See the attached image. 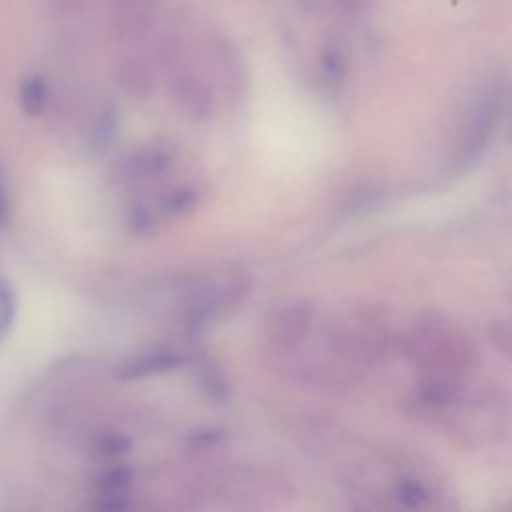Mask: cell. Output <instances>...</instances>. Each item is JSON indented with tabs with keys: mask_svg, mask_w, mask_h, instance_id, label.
Listing matches in <instances>:
<instances>
[{
	"mask_svg": "<svg viewBox=\"0 0 512 512\" xmlns=\"http://www.w3.org/2000/svg\"><path fill=\"white\" fill-rule=\"evenodd\" d=\"M46 98H48V88H46V82L40 76H28L22 82L20 104H22V110L26 114H30V116L40 114L44 110Z\"/></svg>",
	"mask_w": 512,
	"mask_h": 512,
	"instance_id": "cell-6",
	"label": "cell"
},
{
	"mask_svg": "<svg viewBox=\"0 0 512 512\" xmlns=\"http://www.w3.org/2000/svg\"><path fill=\"white\" fill-rule=\"evenodd\" d=\"M168 156L160 148H150V150H140L132 160H130V172L134 178H152L168 166Z\"/></svg>",
	"mask_w": 512,
	"mask_h": 512,
	"instance_id": "cell-5",
	"label": "cell"
},
{
	"mask_svg": "<svg viewBox=\"0 0 512 512\" xmlns=\"http://www.w3.org/2000/svg\"><path fill=\"white\" fill-rule=\"evenodd\" d=\"M154 224V218L150 214V210L146 206H132L130 214H128V226L132 232L136 234H142V232H148Z\"/></svg>",
	"mask_w": 512,
	"mask_h": 512,
	"instance_id": "cell-14",
	"label": "cell"
},
{
	"mask_svg": "<svg viewBox=\"0 0 512 512\" xmlns=\"http://www.w3.org/2000/svg\"><path fill=\"white\" fill-rule=\"evenodd\" d=\"M198 202V194L192 190V188H180V190H174L166 202H164V210L168 214H174V216H182L186 212H190Z\"/></svg>",
	"mask_w": 512,
	"mask_h": 512,
	"instance_id": "cell-11",
	"label": "cell"
},
{
	"mask_svg": "<svg viewBox=\"0 0 512 512\" xmlns=\"http://www.w3.org/2000/svg\"><path fill=\"white\" fill-rule=\"evenodd\" d=\"M118 84L136 98H146L154 90V74L142 56H126L116 70Z\"/></svg>",
	"mask_w": 512,
	"mask_h": 512,
	"instance_id": "cell-2",
	"label": "cell"
},
{
	"mask_svg": "<svg viewBox=\"0 0 512 512\" xmlns=\"http://www.w3.org/2000/svg\"><path fill=\"white\" fill-rule=\"evenodd\" d=\"M396 496L408 508H420L428 500V494H426L424 486L420 482L412 480V478H404V480L398 482Z\"/></svg>",
	"mask_w": 512,
	"mask_h": 512,
	"instance_id": "cell-10",
	"label": "cell"
},
{
	"mask_svg": "<svg viewBox=\"0 0 512 512\" xmlns=\"http://www.w3.org/2000/svg\"><path fill=\"white\" fill-rule=\"evenodd\" d=\"M16 292L12 284L0 274V342H4L14 326L16 320Z\"/></svg>",
	"mask_w": 512,
	"mask_h": 512,
	"instance_id": "cell-7",
	"label": "cell"
},
{
	"mask_svg": "<svg viewBox=\"0 0 512 512\" xmlns=\"http://www.w3.org/2000/svg\"><path fill=\"white\" fill-rule=\"evenodd\" d=\"M174 102L192 118H208L214 108V96L204 78L188 70H176L170 80Z\"/></svg>",
	"mask_w": 512,
	"mask_h": 512,
	"instance_id": "cell-1",
	"label": "cell"
},
{
	"mask_svg": "<svg viewBox=\"0 0 512 512\" xmlns=\"http://www.w3.org/2000/svg\"><path fill=\"white\" fill-rule=\"evenodd\" d=\"M220 440V434L218 430H202V432H196L194 436H190V444L196 446V448H206V446H212L214 442Z\"/></svg>",
	"mask_w": 512,
	"mask_h": 512,
	"instance_id": "cell-16",
	"label": "cell"
},
{
	"mask_svg": "<svg viewBox=\"0 0 512 512\" xmlns=\"http://www.w3.org/2000/svg\"><path fill=\"white\" fill-rule=\"evenodd\" d=\"M200 386L204 388V392L210 398H214L218 402L228 398V384H226L224 376L214 366H208V364L202 366V370H200Z\"/></svg>",
	"mask_w": 512,
	"mask_h": 512,
	"instance_id": "cell-8",
	"label": "cell"
},
{
	"mask_svg": "<svg viewBox=\"0 0 512 512\" xmlns=\"http://www.w3.org/2000/svg\"><path fill=\"white\" fill-rule=\"evenodd\" d=\"M130 448V442L122 436H108L100 442V450L108 456H120Z\"/></svg>",
	"mask_w": 512,
	"mask_h": 512,
	"instance_id": "cell-15",
	"label": "cell"
},
{
	"mask_svg": "<svg viewBox=\"0 0 512 512\" xmlns=\"http://www.w3.org/2000/svg\"><path fill=\"white\" fill-rule=\"evenodd\" d=\"M330 4L342 18L348 20H358L372 8V0H330Z\"/></svg>",
	"mask_w": 512,
	"mask_h": 512,
	"instance_id": "cell-12",
	"label": "cell"
},
{
	"mask_svg": "<svg viewBox=\"0 0 512 512\" xmlns=\"http://www.w3.org/2000/svg\"><path fill=\"white\" fill-rule=\"evenodd\" d=\"M180 364H184V356L178 354V352H170V350L150 352L146 356L134 358L132 362L124 364L120 368V378L122 380H138V378H144V376L170 372V370L178 368Z\"/></svg>",
	"mask_w": 512,
	"mask_h": 512,
	"instance_id": "cell-3",
	"label": "cell"
},
{
	"mask_svg": "<svg viewBox=\"0 0 512 512\" xmlns=\"http://www.w3.org/2000/svg\"><path fill=\"white\" fill-rule=\"evenodd\" d=\"M318 68H320L322 84L332 92L340 90L348 76V56L342 44L334 40L324 42L318 52Z\"/></svg>",
	"mask_w": 512,
	"mask_h": 512,
	"instance_id": "cell-4",
	"label": "cell"
},
{
	"mask_svg": "<svg viewBox=\"0 0 512 512\" xmlns=\"http://www.w3.org/2000/svg\"><path fill=\"white\" fill-rule=\"evenodd\" d=\"M132 474L128 468H110L98 478V488L102 494H122L130 486Z\"/></svg>",
	"mask_w": 512,
	"mask_h": 512,
	"instance_id": "cell-9",
	"label": "cell"
},
{
	"mask_svg": "<svg viewBox=\"0 0 512 512\" xmlns=\"http://www.w3.org/2000/svg\"><path fill=\"white\" fill-rule=\"evenodd\" d=\"M10 220V208H8V200H6V192L0 180V228H4Z\"/></svg>",
	"mask_w": 512,
	"mask_h": 512,
	"instance_id": "cell-18",
	"label": "cell"
},
{
	"mask_svg": "<svg viewBox=\"0 0 512 512\" xmlns=\"http://www.w3.org/2000/svg\"><path fill=\"white\" fill-rule=\"evenodd\" d=\"M86 0H52V4L64 14H76L84 8Z\"/></svg>",
	"mask_w": 512,
	"mask_h": 512,
	"instance_id": "cell-17",
	"label": "cell"
},
{
	"mask_svg": "<svg viewBox=\"0 0 512 512\" xmlns=\"http://www.w3.org/2000/svg\"><path fill=\"white\" fill-rule=\"evenodd\" d=\"M116 124H118V116H116V112L112 108L106 110L100 116V120H98V124L94 128V142H96V146H106L110 142V138H112V134L116 130Z\"/></svg>",
	"mask_w": 512,
	"mask_h": 512,
	"instance_id": "cell-13",
	"label": "cell"
}]
</instances>
